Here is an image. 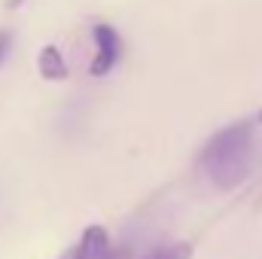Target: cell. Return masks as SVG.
<instances>
[{
    "label": "cell",
    "mask_w": 262,
    "mask_h": 259,
    "mask_svg": "<svg viewBox=\"0 0 262 259\" xmlns=\"http://www.w3.org/2000/svg\"><path fill=\"white\" fill-rule=\"evenodd\" d=\"M61 259H73V253H64V256H61Z\"/></svg>",
    "instance_id": "obj_7"
},
{
    "label": "cell",
    "mask_w": 262,
    "mask_h": 259,
    "mask_svg": "<svg viewBox=\"0 0 262 259\" xmlns=\"http://www.w3.org/2000/svg\"><path fill=\"white\" fill-rule=\"evenodd\" d=\"M95 43H98V55L92 61V73L95 76H104V73H110L116 67V61H119L122 40H119V34L110 25H95Z\"/></svg>",
    "instance_id": "obj_2"
},
{
    "label": "cell",
    "mask_w": 262,
    "mask_h": 259,
    "mask_svg": "<svg viewBox=\"0 0 262 259\" xmlns=\"http://www.w3.org/2000/svg\"><path fill=\"white\" fill-rule=\"evenodd\" d=\"M143 259H192V247L183 241H171V244H159L152 247Z\"/></svg>",
    "instance_id": "obj_5"
},
{
    "label": "cell",
    "mask_w": 262,
    "mask_h": 259,
    "mask_svg": "<svg viewBox=\"0 0 262 259\" xmlns=\"http://www.w3.org/2000/svg\"><path fill=\"white\" fill-rule=\"evenodd\" d=\"M9 46H12V34L0 31V64H3V61H6V55H9Z\"/></svg>",
    "instance_id": "obj_6"
},
{
    "label": "cell",
    "mask_w": 262,
    "mask_h": 259,
    "mask_svg": "<svg viewBox=\"0 0 262 259\" xmlns=\"http://www.w3.org/2000/svg\"><path fill=\"white\" fill-rule=\"evenodd\" d=\"M37 67H40V73H43L46 79H64V76H67V64H64V58H61L58 46H52V43L40 49Z\"/></svg>",
    "instance_id": "obj_4"
},
{
    "label": "cell",
    "mask_w": 262,
    "mask_h": 259,
    "mask_svg": "<svg viewBox=\"0 0 262 259\" xmlns=\"http://www.w3.org/2000/svg\"><path fill=\"white\" fill-rule=\"evenodd\" d=\"M250 128L244 122L216 131L201 149V168L220 189H235L250 171Z\"/></svg>",
    "instance_id": "obj_1"
},
{
    "label": "cell",
    "mask_w": 262,
    "mask_h": 259,
    "mask_svg": "<svg viewBox=\"0 0 262 259\" xmlns=\"http://www.w3.org/2000/svg\"><path fill=\"white\" fill-rule=\"evenodd\" d=\"M110 250V238H107V229L101 226H89L79 238V244L70 250L73 259H104Z\"/></svg>",
    "instance_id": "obj_3"
},
{
    "label": "cell",
    "mask_w": 262,
    "mask_h": 259,
    "mask_svg": "<svg viewBox=\"0 0 262 259\" xmlns=\"http://www.w3.org/2000/svg\"><path fill=\"white\" fill-rule=\"evenodd\" d=\"M259 119H262V110H259Z\"/></svg>",
    "instance_id": "obj_8"
}]
</instances>
